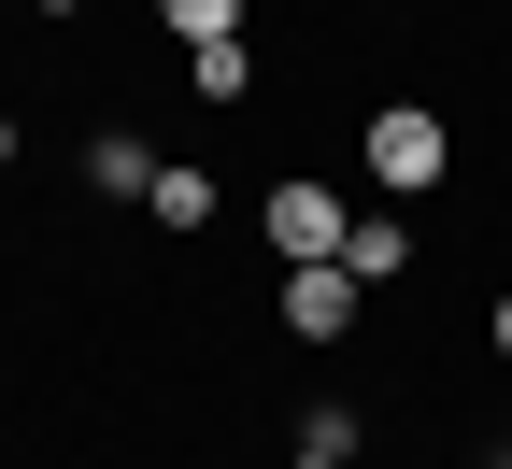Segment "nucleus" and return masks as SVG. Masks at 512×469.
<instances>
[{
  "instance_id": "obj_3",
  "label": "nucleus",
  "mask_w": 512,
  "mask_h": 469,
  "mask_svg": "<svg viewBox=\"0 0 512 469\" xmlns=\"http://www.w3.org/2000/svg\"><path fill=\"white\" fill-rule=\"evenodd\" d=\"M356 313H370V285L342 271V256H313V271H285V327H299V342H342Z\"/></svg>"
},
{
  "instance_id": "obj_1",
  "label": "nucleus",
  "mask_w": 512,
  "mask_h": 469,
  "mask_svg": "<svg viewBox=\"0 0 512 469\" xmlns=\"http://www.w3.org/2000/svg\"><path fill=\"white\" fill-rule=\"evenodd\" d=\"M356 157H370V185H384V199H427L441 171H456V128H441L427 100H384V114L356 128Z\"/></svg>"
},
{
  "instance_id": "obj_7",
  "label": "nucleus",
  "mask_w": 512,
  "mask_h": 469,
  "mask_svg": "<svg viewBox=\"0 0 512 469\" xmlns=\"http://www.w3.org/2000/svg\"><path fill=\"white\" fill-rule=\"evenodd\" d=\"M143 214H157V228H214V171H157Z\"/></svg>"
},
{
  "instance_id": "obj_11",
  "label": "nucleus",
  "mask_w": 512,
  "mask_h": 469,
  "mask_svg": "<svg viewBox=\"0 0 512 469\" xmlns=\"http://www.w3.org/2000/svg\"><path fill=\"white\" fill-rule=\"evenodd\" d=\"M299 469H342V455H299Z\"/></svg>"
},
{
  "instance_id": "obj_6",
  "label": "nucleus",
  "mask_w": 512,
  "mask_h": 469,
  "mask_svg": "<svg viewBox=\"0 0 512 469\" xmlns=\"http://www.w3.org/2000/svg\"><path fill=\"white\" fill-rule=\"evenodd\" d=\"M157 15H171L185 57H200V43H242V0H157Z\"/></svg>"
},
{
  "instance_id": "obj_4",
  "label": "nucleus",
  "mask_w": 512,
  "mask_h": 469,
  "mask_svg": "<svg viewBox=\"0 0 512 469\" xmlns=\"http://www.w3.org/2000/svg\"><path fill=\"white\" fill-rule=\"evenodd\" d=\"M157 171H171V157L143 143V128H86V185H100V199H157Z\"/></svg>"
},
{
  "instance_id": "obj_9",
  "label": "nucleus",
  "mask_w": 512,
  "mask_h": 469,
  "mask_svg": "<svg viewBox=\"0 0 512 469\" xmlns=\"http://www.w3.org/2000/svg\"><path fill=\"white\" fill-rule=\"evenodd\" d=\"M29 15H86V0H29Z\"/></svg>"
},
{
  "instance_id": "obj_8",
  "label": "nucleus",
  "mask_w": 512,
  "mask_h": 469,
  "mask_svg": "<svg viewBox=\"0 0 512 469\" xmlns=\"http://www.w3.org/2000/svg\"><path fill=\"white\" fill-rule=\"evenodd\" d=\"M484 327H498V356H512V285H498V313H484Z\"/></svg>"
},
{
  "instance_id": "obj_2",
  "label": "nucleus",
  "mask_w": 512,
  "mask_h": 469,
  "mask_svg": "<svg viewBox=\"0 0 512 469\" xmlns=\"http://www.w3.org/2000/svg\"><path fill=\"white\" fill-rule=\"evenodd\" d=\"M342 228H356V214H342V199L313 185V171H285V185H271V242H285V271H313V256H342Z\"/></svg>"
},
{
  "instance_id": "obj_10",
  "label": "nucleus",
  "mask_w": 512,
  "mask_h": 469,
  "mask_svg": "<svg viewBox=\"0 0 512 469\" xmlns=\"http://www.w3.org/2000/svg\"><path fill=\"white\" fill-rule=\"evenodd\" d=\"M0 171H15V114H0Z\"/></svg>"
},
{
  "instance_id": "obj_5",
  "label": "nucleus",
  "mask_w": 512,
  "mask_h": 469,
  "mask_svg": "<svg viewBox=\"0 0 512 469\" xmlns=\"http://www.w3.org/2000/svg\"><path fill=\"white\" fill-rule=\"evenodd\" d=\"M342 271H356V285H399V271H413V228H399V214H356V228H342Z\"/></svg>"
},
{
  "instance_id": "obj_12",
  "label": "nucleus",
  "mask_w": 512,
  "mask_h": 469,
  "mask_svg": "<svg viewBox=\"0 0 512 469\" xmlns=\"http://www.w3.org/2000/svg\"><path fill=\"white\" fill-rule=\"evenodd\" d=\"M484 469H512V455H484Z\"/></svg>"
}]
</instances>
